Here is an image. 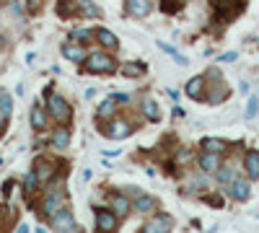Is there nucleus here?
I'll return each mask as SVG.
<instances>
[{
    "label": "nucleus",
    "mask_w": 259,
    "mask_h": 233,
    "mask_svg": "<svg viewBox=\"0 0 259 233\" xmlns=\"http://www.w3.org/2000/svg\"><path fill=\"white\" fill-rule=\"evenodd\" d=\"M47 109L50 114L57 119V124H70L73 119V107L68 101H65L62 96H55L52 91H47Z\"/></svg>",
    "instance_id": "nucleus-1"
},
{
    "label": "nucleus",
    "mask_w": 259,
    "mask_h": 233,
    "mask_svg": "<svg viewBox=\"0 0 259 233\" xmlns=\"http://www.w3.org/2000/svg\"><path fill=\"white\" fill-rule=\"evenodd\" d=\"M85 70H89V73H99V75L114 73L117 70V60L109 57L106 52H94V55L85 57Z\"/></svg>",
    "instance_id": "nucleus-2"
},
{
    "label": "nucleus",
    "mask_w": 259,
    "mask_h": 233,
    "mask_svg": "<svg viewBox=\"0 0 259 233\" xmlns=\"http://www.w3.org/2000/svg\"><path fill=\"white\" fill-rule=\"evenodd\" d=\"M94 218H96V228L104 230V233L117 230V225H119V220H122L114 210H106V207H99L96 213H94Z\"/></svg>",
    "instance_id": "nucleus-3"
},
{
    "label": "nucleus",
    "mask_w": 259,
    "mask_h": 233,
    "mask_svg": "<svg viewBox=\"0 0 259 233\" xmlns=\"http://www.w3.org/2000/svg\"><path fill=\"white\" fill-rule=\"evenodd\" d=\"M133 130H135V127L130 124L127 119H112L109 124L104 127V135L112 137V140H124V137L133 135Z\"/></svg>",
    "instance_id": "nucleus-4"
},
{
    "label": "nucleus",
    "mask_w": 259,
    "mask_h": 233,
    "mask_svg": "<svg viewBox=\"0 0 259 233\" xmlns=\"http://www.w3.org/2000/svg\"><path fill=\"white\" fill-rule=\"evenodd\" d=\"M244 8H246V0H215V11L223 16V21L236 18Z\"/></svg>",
    "instance_id": "nucleus-5"
},
{
    "label": "nucleus",
    "mask_w": 259,
    "mask_h": 233,
    "mask_svg": "<svg viewBox=\"0 0 259 233\" xmlns=\"http://www.w3.org/2000/svg\"><path fill=\"white\" fill-rule=\"evenodd\" d=\"M52 220V228H57V230H68V233H73V230H80L78 228V223H75V218H73V213L68 207H62L57 215H52L50 218Z\"/></svg>",
    "instance_id": "nucleus-6"
},
{
    "label": "nucleus",
    "mask_w": 259,
    "mask_h": 233,
    "mask_svg": "<svg viewBox=\"0 0 259 233\" xmlns=\"http://www.w3.org/2000/svg\"><path fill=\"white\" fill-rule=\"evenodd\" d=\"M34 174H36L39 184H50V181L55 179V174H57L55 161H50V158H39V161L34 163Z\"/></svg>",
    "instance_id": "nucleus-7"
},
{
    "label": "nucleus",
    "mask_w": 259,
    "mask_h": 233,
    "mask_svg": "<svg viewBox=\"0 0 259 233\" xmlns=\"http://www.w3.org/2000/svg\"><path fill=\"white\" fill-rule=\"evenodd\" d=\"M197 166H200V171L205 174H215L221 168V153H212V151H202L197 156Z\"/></svg>",
    "instance_id": "nucleus-8"
},
{
    "label": "nucleus",
    "mask_w": 259,
    "mask_h": 233,
    "mask_svg": "<svg viewBox=\"0 0 259 233\" xmlns=\"http://www.w3.org/2000/svg\"><path fill=\"white\" fill-rule=\"evenodd\" d=\"M205 75H194V78H189V83L184 86V94L189 96V99H194V101H205Z\"/></svg>",
    "instance_id": "nucleus-9"
},
{
    "label": "nucleus",
    "mask_w": 259,
    "mask_h": 233,
    "mask_svg": "<svg viewBox=\"0 0 259 233\" xmlns=\"http://www.w3.org/2000/svg\"><path fill=\"white\" fill-rule=\"evenodd\" d=\"M174 228V220H171V215H156V218H150L145 225H143V230L145 233H166V230H171Z\"/></svg>",
    "instance_id": "nucleus-10"
},
{
    "label": "nucleus",
    "mask_w": 259,
    "mask_h": 233,
    "mask_svg": "<svg viewBox=\"0 0 259 233\" xmlns=\"http://www.w3.org/2000/svg\"><path fill=\"white\" fill-rule=\"evenodd\" d=\"M150 0H124V11L133 16V18H145L150 13Z\"/></svg>",
    "instance_id": "nucleus-11"
},
{
    "label": "nucleus",
    "mask_w": 259,
    "mask_h": 233,
    "mask_svg": "<svg viewBox=\"0 0 259 233\" xmlns=\"http://www.w3.org/2000/svg\"><path fill=\"white\" fill-rule=\"evenodd\" d=\"M228 192H231V197H233L236 202H246V200L251 197V184L244 181V179H236V181L228 187Z\"/></svg>",
    "instance_id": "nucleus-12"
},
{
    "label": "nucleus",
    "mask_w": 259,
    "mask_h": 233,
    "mask_svg": "<svg viewBox=\"0 0 259 233\" xmlns=\"http://www.w3.org/2000/svg\"><path fill=\"white\" fill-rule=\"evenodd\" d=\"M50 112L45 109V107H39V104H34L31 107V112H29V119H31V127L34 130H47V122H50V117H47Z\"/></svg>",
    "instance_id": "nucleus-13"
},
{
    "label": "nucleus",
    "mask_w": 259,
    "mask_h": 233,
    "mask_svg": "<svg viewBox=\"0 0 259 233\" xmlns=\"http://www.w3.org/2000/svg\"><path fill=\"white\" fill-rule=\"evenodd\" d=\"M62 210V195L60 192H50L47 197H45V205H41V213H45L47 218H52V215H57Z\"/></svg>",
    "instance_id": "nucleus-14"
},
{
    "label": "nucleus",
    "mask_w": 259,
    "mask_h": 233,
    "mask_svg": "<svg viewBox=\"0 0 259 233\" xmlns=\"http://www.w3.org/2000/svg\"><path fill=\"white\" fill-rule=\"evenodd\" d=\"M244 168H246L249 179H259V151L249 148V151L244 153Z\"/></svg>",
    "instance_id": "nucleus-15"
},
{
    "label": "nucleus",
    "mask_w": 259,
    "mask_h": 233,
    "mask_svg": "<svg viewBox=\"0 0 259 233\" xmlns=\"http://www.w3.org/2000/svg\"><path fill=\"white\" fill-rule=\"evenodd\" d=\"M158 207V200L156 197H150V195H138L135 202H133V210H138V213H153V210Z\"/></svg>",
    "instance_id": "nucleus-16"
},
{
    "label": "nucleus",
    "mask_w": 259,
    "mask_h": 233,
    "mask_svg": "<svg viewBox=\"0 0 259 233\" xmlns=\"http://www.w3.org/2000/svg\"><path fill=\"white\" fill-rule=\"evenodd\" d=\"M94 36L99 39V44H104L106 50H119V39H117L109 29H104V26H101V29L94 31Z\"/></svg>",
    "instance_id": "nucleus-17"
},
{
    "label": "nucleus",
    "mask_w": 259,
    "mask_h": 233,
    "mask_svg": "<svg viewBox=\"0 0 259 233\" xmlns=\"http://www.w3.org/2000/svg\"><path fill=\"white\" fill-rule=\"evenodd\" d=\"M50 143H52V148H68L70 145V130H68V124H62V127H57V130L52 132V137H50Z\"/></svg>",
    "instance_id": "nucleus-18"
},
{
    "label": "nucleus",
    "mask_w": 259,
    "mask_h": 233,
    "mask_svg": "<svg viewBox=\"0 0 259 233\" xmlns=\"http://www.w3.org/2000/svg\"><path fill=\"white\" fill-rule=\"evenodd\" d=\"M200 148H202V151H212V153H226L228 151V143L221 140V137H202Z\"/></svg>",
    "instance_id": "nucleus-19"
},
{
    "label": "nucleus",
    "mask_w": 259,
    "mask_h": 233,
    "mask_svg": "<svg viewBox=\"0 0 259 233\" xmlns=\"http://www.w3.org/2000/svg\"><path fill=\"white\" fill-rule=\"evenodd\" d=\"M112 210L119 218H124V215H130V210H133V202H130L124 195H114L112 197Z\"/></svg>",
    "instance_id": "nucleus-20"
},
{
    "label": "nucleus",
    "mask_w": 259,
    "mask_h": 233,
    "mask_svg": "<svg viewBox=\"0 0 259 233\" xmlns=\"http://www.w3.org/2000/svg\"><path fill=\"white\" fill-rule=\"evenodd\" d=\"M62 57H65V60H70V62H75V65L85 60L80 44H62Z\"/></svg>",
    "instance_id": "nucleus-21"
},
{
    "label": "nucleus",
    "mask_w": 259,
    "mask_h": 233,
    "mask_svg": "<svg viewBox=\"0 0 259 233\" xmlns=\"http://www.w3.org/2000/svg\"><path fill=\"white\" fill-rule=\"evenodd\" d=\"M57 16L60 18H70L78 13V0H57Z\"/></svg>",
    "instance_id": "nucleus-22"
},
{
    "label": "nucleus",
    "mask_w": 259,
    "mask_h": 233,
    "mask_svg": "<svg viewBox=\"0 0 259 233\" xmlns=\"http://www.w3.org/2000/svg\"><path fill=\"white\" fill-rule=\"evenodd\" d=\"M143 114L150 119V122H161V109H158V104L153 99H145L143 101Z\"/></svg>",
    "instance_id": "nucleus-23"
},
{
    "label": "nucleus",
    "mask_w": 259,
    "mask_h": 233,
    "mask_svg": "<svg viewBox=\"0 0 259 233\" xmlns=\"http://www.w3.org/2000/svg\"><path fill=\"white\" fill-rule=\"evenodd\" d=\"M114 109H117V101H114V96H112V99H106V101L99 104L96 117H99V119H109V117L114 114Z\"/></svg>",
    "instance_id": "nucleus-24"
},
{
    "label": "nucleus",
    "mask_w": 259,
    "mask_h": 233,
    "mask_svg": "<svg viewBox=\"0 0 259 233\" xmlns=\"http://www.w3.org/2000/svg\"><path fill=\"white\" fill-rule=\"evenodd\" d=\"M11 112H13V99H11L8 94H3V96H0V124L8 122Z\"/></svg>",
    "instance_id": "nucleus-25"
},
{
    "label": "nucleus",
    "mask_w": 259,
    "mask_h": 233,
    "mask_svg": "<svg viewBox=\"0 0 259 233\" xmlns=\"http://www.w3.org/2000/svg\"><path fill=\"white\" fill-rule=\"evenodd\" d=\"M145 70H148L145 62H127V65L122 68V75H127V78H138V75H143Z\"/></svg>",
    "instance_id": "nucleus-26"
},
{
    "label": "nucleus",
    "mask_w": 259,
    "mask_h": 233,
    "mask_svg": "<svg viewBox=\"0 0 259 233\" xmlns=\"http://www.w3.org/2000/svg\"><path fill=\"white\" fill-rule=\"evenodd\" d=\"M215 174H218V181H221L223 187H231L236 179H239V176H236V168H231V166H226V168H218Z\"/></svg>",
    "instance_id": "nucleus-27"
},
{
    "label": "nucleus",
    "mask_w": 259,
    "mask_h": 233,
    "mask_svg": "<svg viewBox=\"0 0 259 233\" xmlns=\"http://www.w3.org/2000/svg\"><path fill=\"white\" fill-rule=\"evenodd\" d=\"M78 11H83V16H89V18H99L101 11L91 3V0H78Z\"/></svg>",
    "instance_id": "nucleus-28"
},
{
    "label": "nucleus",
    "mask_w": 259,
    "mask_h": 233,
    "mask_svg": "<svg viewBox=\"0 0 259 233\" xmlns=\"http://www.w3.org/2000/svg\"><path fill=\"white\" fill-rule=\"evenodd\" d=\"M158 47H161V50H163L166 55H171V57H174V60L179 62V65H182V68H184V65H189V60H187L184 55H179V52H177L174 47H171V44H166V41H158Z\"/></svg>",
    "instance_id": "nucleus-29"
},
{
    "label": "nucleus",
    "mask_w": 259,
    "mask_h": 233,
    "mask_svg": "<svg viewBox=\"0 0 259 233\" xmlns=\"http://www.w3.org/2000/svg\"><path fill=\"white\" fill-rule=\"evenodd\" d=\"M36 187H39V179H36V174L31 171V174L26 176V181H24V195H26V200H31V195L36 192Z\"/></svg>",
    "instance_id": "nucleus-30"
},
{
    "label": "nucleus",
    "mask_w": 259,
    "mask_h": 233,
    "mask_svg": "<svg viewBox=\"0 0 259 233\" xmlns=\"http://www.w3.org/2000/svg\"><path fill=\"white\" fill-rule=\"evenodd\" d=\"M256 112H259V96H251V99L246 101V112H244V117H246V119H254Z\"/></svg>",
    "instance_id": "nucleus-31"
},
{
    "label": "nucleus",
    "mask_w": 259,
    "mask_h": 233,
    "mask_svg": "<svg viewBox=\"0 0 259 233\" xmlns=\"http://www.w3.org/2000/svg\"><path fill=\"white\" fill-rule=\"evenodd\" d=\"M182 3L184 0H161V11L163 13H177V11H182Z\"/></svg>",
    "instance_id": "nucleus-32"
},
{
    "label": "nucleus",
    "mask_w": 259,
    "mask_h": 233,
    "mask_svg": "<svg viewBox=\"0 0 259 233\" xmlns=\"http://www.w3.org/2000/svg\"><path fill=\"white\" fill-rule=\"evenodd\" d=\"M202 202H207L212 207H223V197L221 195H202Z\"/></svg>",
    "instance_id": "nucleus-33"
},
{
    "label": "nucleus",
    "mask_w": 259,
    "mask_h": 233,
    "mask_svg": "<svg viewBox=\"0 0 259 233\" xmlns=\"http://www.w3.org/2000/svg\"><path fill=\"white\" fill-rule=\"evenodd\" d=\"M11 192H13V179H8V181L3 184V195H6V197H11Z\"/></svg>",
    "instance_id": "nucleus-34"
},
{
    "label": "nucleus",
    "mask_w": 259,
    "mask_h": 233,
    "mask_svg": "<svg viewBox=\"0 0 259 233\" xmlns=\"http://www.w3.org/2000/svg\"><path fill=\"white\" fill-rule=\"evenodd\" d=\"M236 57H239L236 52H226V55H221V62H233Z\"/></svg>",
    "instance_id": "nucleus-35"
},
{
    "label": "nucleus",
    "mask_w": 259,
    "mask_h": 233,
    "mask_svg": "<svg viewBox=\"0 0 259 233\" xmlns=\"http://www.w3.org/2000/svg\"><path fill=\"white\" fill-rule=\"evenodd\" d=\"M6 215H8V207H6V205H0V225L6 223Z\"/></svg>",
    "instance_id": "nucleus-36"
},
{
    "label": "nucleus",
    "mask_w": 259,
    "mask_h": 233,
    "mask_svg": "<svg viewBox=\"0 0 259 233\" xmlns=\"http://www.w3.org/2000/svg\"><path fill=\"white\" fill-rule=\"evenodd\" d=\"M75 36H80V39H89V36H91V31H85V29H80V31H75Z\"/></svg>",
    "instance_id": "nucleus-37"
},
{
    "label": "nucleus",
    "mask_w": 259,
    "mask_h": 233,
    "mask_svg": "<svg viewBox=\"0 0 259 233\" xmlns=\"http://www.w3.org/2000/svg\"><path fill=\"white\" fill-rule=\"evenodd\" d=\"M16 230H18V233H29V225H26V223H18Z\"/></svg>",
    "instance_id": "nucleus-38"
},
{
    "label": "nucleus",
    "mask_w": 259,
    "mask_h": 233,
    "mask_svg": "<svg viewBox=\"0 0 259 233\" xmlns=\"http://www.w3.org/2000/svg\"><path fill=\"white\" fill-rule=\"evenodd\" d=\"M0 96H3V91H0Z\"/></svg>",
    "instance_id": "nucleus-39"
}]
</instances>
